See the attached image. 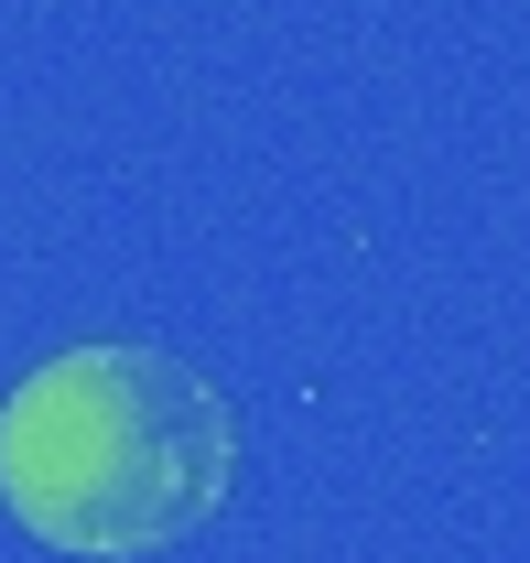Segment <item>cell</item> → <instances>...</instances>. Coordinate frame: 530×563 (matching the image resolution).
<instances>
[{"label": "cell", "instance_id": "cell-1", "mask_svg": "<svg viewBox=\"0 0 530 563\" xmlns=\"http://www.w3.org/2000/svg\"><path fill=\"white\" fill-rule=\"evenodd\" d=\"M239 466V412L196 357L87 336L0 401V498L55 553L131 563L217 520Z\"/></svg>", "mask_w": 530, "mask_h": 563}]
</instances>
